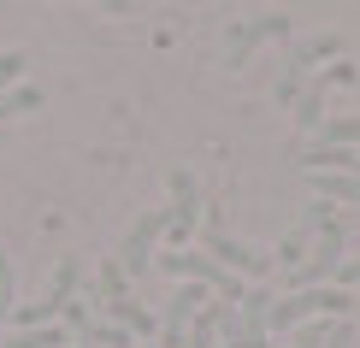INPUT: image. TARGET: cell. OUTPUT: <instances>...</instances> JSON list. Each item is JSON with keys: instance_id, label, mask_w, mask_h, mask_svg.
<instances>
[{"instance_id": "9c48e42d", "label": "cell", "mask_w": 360, "mask_h": 348, "mask_svg": "<svg viewBox=\"0 0 360 348\" xmlns=\"http://www.w3.org/2000/svg\"><path fill=\"white\" fill-rule=\"evenodd\" d=\"M313 183H319V201H349V207H360V177H342V172H313Z\"/></svg>"}, {"instance_id": "3957f363", "label": "cell", "mask_w": 360, "mask_h": 348, "mask_svg": "<svg viewBox=\"0 0 360 348\" xmlns=\"http://www.w3.org/2000/svg\"><path fill=\"white\" fill-rule=\"evenodd\" d=\"M337 271H342V231H337V219L325 213V224L313 231L307 260L295 266V283H302V290H325V278H337Z\"/></svg>"}, {"instance_id": "4fadbf2b", "label": "cell", "mask_w": 360, "mask_h": 348, "mask_svg": "<svg viewBox=\"0 0 360 348\" xmlns=\"http://www.w3.org/2000/svg\"><path fill=\"white\" fill-rule=\"evenodd\" d=\"M65 342H71V337H65L59 325H41V330H18L6 348H65Z\"/></svg>"}, {"instance_id": "30bf717a", "label": "cell", "mask_w": 360, "mask_h": 348, "mask_svg": "<svg viewBox=\"0 0 360 348\" xmlns=\"http://www.w3.org/2000/svg\"><path fill=\"white\" fill-rule=\"evenodd\" d=\"M219 319H224V301H207V307L195 313V325H189V342H184V348H213Z\"/></svg>"}, {"instance_id": "e0dca14e", "label": "cell", "mask_w": 360, "mask_h": 348, "mask_svg": "<svg viewBox=\"0 0 360 348\" xmlns=\"http://www.w3.org/2000/svg\"><path fill=\"white\" fill-rule=\"evenodd\" d=\"M354 319H360V295H354Z\"/></svg>"}, {"instance_id": "ba28073f", "label": "cell", "mask_w": 360, "mask_h": 348, "mask_svg": "<svg viewBox=\"0 0 360 348\" xmlns=\"http://www.w3.org/2000/svg\"><path fill=\"white\" fill-rule=\"evenodd\" d=\"M331 53H342V41H337V36H319V41H307V48H302V53L290 59V77L278 83V95H295V83H302V71L313 65V59H331Z\"/></svg>"}, {"instance_id": "7a4b0ae2", "label": "cell", "mask_w": 360, "mask_h": 348, "mask_svg": "<svg viewBox=\"0 0 360 348\" xmlns=\"http://www.w3.org/2000/svg\"><path fill=\"white\" fill-rule=\"evenodd\" d=\"M160 236H166V207H148V213H136V224L124 231V242H118V254H112V260L124 266V278H136V271L154 266Z\"/></svg>"}, {"instance_id": "ac0fdd59", "label": "cell", "mask_w": 360, "mask_h": 348, "mask_svg": "<svg viewBox=\"0 0 360 348\" xmlns=\"http://www.w3.org/2000/svg\"><path fill=\"white\" fill-rule=\"evenodd\" d=\"M142 348H154V342H142Z\"/></svg>"}, {"instance_id": "9a60e30c", "label": "cell", "mask_w": 360, "mask_h": 348, "mask_svg": "<svg viewBox=\"0 0 360 348\" xmlns=\"http://www.w3.org/2000/svg\"><path fill=\"white\" fill-rule=\"evenodd\" d=\"M319 112H325V89L313 83L307 95H302V107H295V124H307V130H313V124H319Z\"/></svg>"}, {"instance_id": "5b68a950", "label": "cell", "mask_w": 360, "mask_h": 348, "mask_svg": "<svg viewBox=\"0 0 360 348\" xmlns=\"http://www.w3.org/2000/svg\"><path fill=\"white\" fill-rule=\"evenodd\" d=\"M278 36H290V18H283V12H266V18L243 24L231 41H224V65H231V71H243V65H248V53L260 48V41H278Z\"/></svg>"}, {"instance_id": "8fae6325", "label": "cell", "mask_w": 360, "mask_h": 348, "mask_svg": "<svg viewBox=\"0 0 360 348\" xmlns=\"http://www.w3.org/2000/svg\"><path fill=\"white\" fill-rule=\"evenodd\" d=\"M319 142H325V148H360V112H354V118H325V124H319Z\"/></svg>"}, {"instance_id": "7c38bea8", "label": "cell", "mask_w": 360, "mask_h": 348, "mask_svg": "<svg viewBox=\"0 0 360 348\" xmlns=\"http://www.w3.org/2000/svg\"><path fill=\"white\" fill-rule=\"evenodd\" d=\"M36 107H41V89H36V83L6 89V95H0V124H6V118H18V112H36Z\"/></svg>"}, {"instance_id": "6da1fadb", "label": "cell", "mask_w": 360, "mask_h": 348, "mask_svg": "<svg viewBox=\"0 0 360 348\" xmlns=\"http://www.w3.org/2000/svg\"><path fill=\"white\" fill-rule=\"evenodd\" d=\"M313 313H342V319H354V295L349 290H295V295H283V301H272V313H266V330H302Z\"/></svg>"}, {"instance_id": "2e32d148", "label": "cell", "mask_w": 360, "mask_h": 348, "mask_svg": "<svg viewBox=\"0 0 360 348\" xmlns=\"http://www.w3.org/2000/svg\"><path fill=\"white\" fill-rule=\"evenodd\" d=\"M12 313H18V301H12V260L0 248V319H12Z\"/></svg>"}, {"instance_id": "5bb4252c", "label": "cell", "mask_w": 360, "mask_h": 348, "mask_svg": "<svg viewBox=\"0 0 360 348\" xmlns=\"http://www.w3.org/2000/svg\"><path fill=\"white\" fill-rule=\"evenodd\" d=\"M18 83H24V53L18 48H0V95L18 89Z\"/></svg>"}, {"instance_id": "52a82bcc", "label": "cell", "mask_w": 360, "mask_h": 348, "mask_svg": "<svg viewBox=\"0 0 360 348\" xmlns=\"http://www.w3.org/2000/svg\"><path fill=\"white\" fill-rule=\"evenodd\" d=\"M95 295H101V313H107V319H118V313L130 307V278H124V266H118V260H101Z\"/></svg>"}, {"instance_id": "277c9868", "label": "cell", "mask_w": 360, "mask_h": 348, "mask_svg": "<svg viewBox=\"0 0 360 348\" xmlns=\"http://www.w3.org/2000/svg\"><path fill=\"white\" fill-rule=\"evenodd\" d=\"M201 254H207V260H219L231 278H272V254H254V248H243V242H231L219 224H207V231H201Z\"/></svg>"}, {"instance_id": "8992f818", "label": "cell", "mask_w": 360, "mask_h": 348, "mask_svg": "<svg viewBox=\"0 0 360 348\" xmlns=\"http://www.w3.org/2000/svg\"><path fill=\"white\" fill-rule=\"evenodd\" d=\"M166 189H172L166 236H172V242H184V236L195 231V219H201V189H195V177H189V172H172V177H166Z\"/></svg>"}]
</instances>
